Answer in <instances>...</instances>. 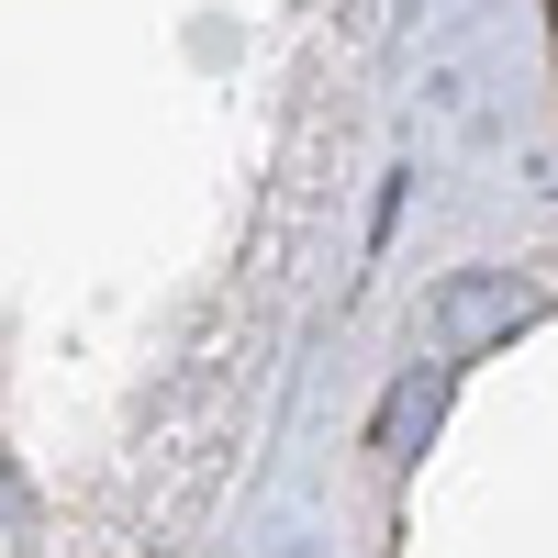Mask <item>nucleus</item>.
<instances>
[{
	"instance_id": "nucleus-1",
	"label": "nucleus",
	"mask_w": 558,
	"mask_h": 558,
	"mask_svg": "<svg viewBox=\"0 0 558 558\" xmlns=\"http://www.w3.org/2000/svg\"><path fill=\"white\" fill-rule=\"evenodd\" d=\"M525 313H536V291H514V279H447V291H436V347L470 357L492 336H514Z\"/></svg>"
},
{
	"instance_id": "nucleus-2",
	"label": "nucleus",
	"mask_w": 558,
	"mask_h": 558,
	"mask_svg": "<svg viewBox=\"0 0 558 558\" xmlns=\"http://www.w3.org/2000/svg\"><path fill=\"white\" fill-rule=\"evenodd\" d=\"M436 402H447V368H413V380L391 391V413H380V447L402 458L413 436H425V425H436Z\"/></svg>"
}]
</instances>
